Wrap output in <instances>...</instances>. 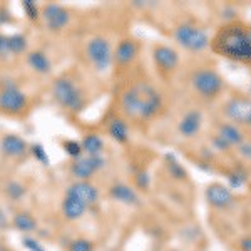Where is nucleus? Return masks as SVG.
I'll return each mask as SVG.
<instances>
[{"instance_id": "32", "label": "nucleus", "mask_w": 251, "mask_h": 251, "mask_svg": "<svg viewBox=\"0 0 251 251\" xmlns=\"http://www.w3.org/2000/svg\"><path fill=\"white\" fill-rule=\"evenodd\" d=\"M169 171H171L173 174H176V177H183L184 176V171L179 168V166H177L176 161H173V163L169 164Z\"/></svg>"}, {"instance_id": "26", "label": "nucleus", "mask_w": 251, "mask_h": 251, "mask_svg": "<svg viewBox=\"0 0 251 251\" xmlns=\"http://www.w3.org/2000/svg\"><path fill=\"white\" fill-rule=\"evenodd\" d=\"M69 251H92V243L89 240H75L69 246Z\"/></svg>"}, {"instance_id": "22", "label": "nucleus", "mask_w": 251, "mask_h": 251, "mask_svg": "<svg viewBox=\"0 0 251 251\" xmlns=\"http://www.w3.org/2000/svg\"><path fill=\"white\" fill-rule=\"evenodd\" d=\"M109 134L112 139H116L117 143H126L127 141V126L123 119H112L109 124Z\"/></svg>"}, {"instance_id": "36", "label": "nucleus", "mask_w": 251, "mask_h": 251, "mask_svg": "<svg viewBox=\"0 0 251 251\" xmlns=\"http://www.w3.org/2000/svg\"><path fill=\"white\" fill-rule=\"evenodd\" d=\"M248 30H250V35H251V29H248Z\"/></svg>"}, {"instance_id": "21", "label": "nucleus", "mask_w": 251, "mask_h": 251, "mask_svg": "<svg viewBox=\"0 0 251 251\" xmlns=\"http://www.w3.org/2000/svg\"><path fill=\"white\" fill-rule=\"evenodd\" d=\"M80 146H82V151H86L89 156H99V152L104 148V143L97 134H87Z\"/></svg>"}, {"instance_id": "6", "label": "nucleus", "mask_w": 251, "mask_h": 251, "mask_svg": "<svg viewBox=\"0 0 251 251\" xmlns=\"http://www.w3.org/2000/svg\"><path fill=\"white\" fill-rule=\"evenodd\" d=\"M87 57L97 69H99V71L107 69L109 64H111V59H112L111 46H109L107 40L102 37H94V39L89 40Z\"/></svg>"}, {"instance_id": "2", "label": "nucleus", "mask_w": 251, "mask_h": 251, "mask_svg": "<svg viewBox=\"0 0 251 251\" xmlns=\"http://www.w3.org/2000/svg\"><path fill=\"white\" fill-rule=\"evenodd\" d=\"M161 96L151 84L136 82L123 96V107L126 114L134 119H151L161 109Z\"/></svg>"}, {"instance_id": "9", "label": "nucleus", "mask_w": 251, "mask_h": 251, "mask_svg": "<svg viewBox=\"0 0 251 251\" xmlns=\"http://www.w3.org/2000/svg\"><path fill=\"white\" fill-rule=\"evenodd\" d=\"M27 99L15 86H7L0 92V109L5 112H19L25 107Z\"/></svg>"}, {"instance_id": "27", "label": "nucleus", "mask_w": 251, "mask_h": 251, "mask_svg": "<svg viewBox=\"0 0 251 251\" xmlns=\"http://www.w3.org/2000/svg\"><path fill=\"white\" fill-rule=\"evenodd\" d=\"M7 193H9L10 198L17 200V198H20L24 193H25V188H24L22 184H19V183H10L9 186H7Z\"/></svg>"}, {"instance_id": "15", "label": "nucleus", "mask_w": 251, "mask_h": 251, "mask_svg": "<svg viewBox=\"0 0 251 251\" xmlns=\"http://www.w3.org/2000/svg\"><path fill=\"white\" fill-rule=\"evenodd\" d=\"M86 209H87V206L84 204L82 201H79L77 198H74V196L66 194V200H64V203H62V213L67 220H71V221L79 220V218L86 213Z\"/></svg>"}, {"instance_id": "8", "label": "nucleus", "mask_w": 251, "mask_h": 251, "mask_svg": "<svg viewBox=\"0 0 251 251\" xmlns=\"http://www.w3.org/2000/svg\"><path fill=\"white\" fill-rule=\"evenodd\" d=\"M104 166V159L100 156H80L72 163L71 173L75 177H79L80 181H86L87 177H91L97 169Z\"/></svg>"}, {"instance_id": "11", "label": "nucleus", "mask_w": 251, "mask_h": 251, "mask_svg": "<svg viewBox=\"0 0 251 251\" xmlns=\"http://www.w3.org/2000/svg\"><path fill=\"white\" fill-rule=\"evenodd\" d=\"M154 62L163 72H171L179 64V55L174 49L168 46H156L154 47Z\"/></svg>"}, {"instance_id": "18", "label": "nucleus", "mask_w": 251, "mask_h": 251, "mask_svg": "<svg viewBox=\"0 0 251 251\" xmlns=\"http://www.w3.org/2000/svg\"><path fill=\"white\" fill-rule=\"evenodd\" d=\"M137 54V44L131 39H124L116 49V60L119 64H129Z\"/></svg>"}, {"instance_id": "7", "label": "nucleus", "mask_w": 251, "mask_h": 251, "mask_svg": "<svg viewBox=\"0 0 251 251\" xmlns=\"http://www.w3.org/2000/svg\"><path fill=\"white\" fill-rule=\"evenodd\" d=\"M225 114L238 124L251 126V99L234 97L225 106Z\"/></svg>"}, {"instance_id": "10", "label": "nucleus", "mask_w": 251, "mask_h": 251, "mask_svg": "<svg viewBox=\"0 0 251 251\" xmlns=\"http://www.w3.org/2000/svg\"><path fill=\"white\" fill-rule=\"evenodd\" d=\"M44 20L50 30H60L67 25L69 22V12L57 3H47L42 9Z\"/></svg>"}, {"instance_id": "14", "label": "nucleus", "mask_w": 251, "mask_h": 251, "mask_svg": "<svg viewBox=\"0 0 251 251\" xmlns=\"http://www.w3.org/2000/svg\"><path fill=\"white\" fill-rule=\"evenodd\" d=\"M201 129V112L200 111H189L183 116L179 123V132L184 137H193L200 132Z\"/></svg>"}, {"instance_id": "28", "label": "nucleus", "mask_w": 251, "mask_h": 251, "mask_svg": "<svg viewBox=\"0 0 251 251\" xmlns=\"http://www.w3.org/2000/svg\"><path fill=\"white\" fill-rule=\"evenodd\" d=\"M0 55H2V57H7V55H10L9 42H7V35H0Z\"/></svg>"}, {"instance_id": "24", "label": "nucleus", "mask_w": 251, "mask_h": 251, "mask_svg": "<svg viewBox=\"0 0 251 251\" xmlns=\"http://www.w3.org/2000/svg\"><path fill=\"white\" fill-rule=\"evenodd\" d=\"M7 42H9V50L10 54H20V52L25 50L27 47V40L24 35H10V37H7Z\"/></svg>"}, {"instance_id": "3", "label": "nucleus", "mask_w": 251, "mask_h": 251, "mask_svg": "<svg viewBox=\"0 0 251 251\" xmlns=\"http://www.w3.org/2000/svg\"><path fill=\"white\" fill-rule=\"evenodd\" d=\"M52 92H54V97L57 99V102L60 106L71 109V111H79V109H82L84 106L82 94H80V91L75 87V84L72 82L71 79H67V77L57 79L54 82Z\"/></svg>"}, {"instance_id": "30", "label": "nucleus", "mask_w": 251, "mask_h": 251, "mask_svg": "<svg viewBox=\"0 0 251 251\" xmlns=\"http://www.w3.org/2000/svg\"><path fill=\"white\" fill-rule=\"evenodd\" d=\"M24 245L27 246V248H29L30 251H46L42 248V246L39 245V243H35L34 240H32V238H24Z\"/></svg>"}, {"instance_id": "35", "label": "nucleus", "mask_w": 251, "mask_h": 251, "mask_svg": "<svg viewBox=\"0 0 251 251\" xmlns=\"http://www.w3.org/2000/svg\"><path fill=\"white\" fill-rule=\"evenodd\" d=\"M0 251H7V250H3V248H2V246H0Z\"/></svg>"}, {"instance_id": "1", "label": "nucleus", "mask_w": 251, "mask_h": 251, "mask_svg": "<svg viewBox=\"0 0 251 251\" xmlns=\"http://www.w3.org/2000/svg\"><path fill=\"white\" fill-rule=\"evenodd\" d=\"M213 49L223 57L251 64V35L241 24L234 22L221 27L213 39Z\"/></svg>"}, {"instance_id": "29", "label": "nucleus", "mask_w": 251, "mask_h": 251, "mask_svg": "<svg viewBox=\"0 0 251 251\" xmlns=\"http://www.w3.org/2000/svg\"><path fill=\"white\" fill-rule=\"evenodd\" d=\"M34 156L37 157V159L42 161L44 164H47V154H46V151H44V148L40 144L34 146Z\"/></svg>"}, {"instance_id": "34", "label": "nucleus", "mask_w": 251, "mask_h": 251, "mask_svg": "<svg viewBox=\"0 0 251 251\" xmlns=\"http://www.w3.org/2000/svg\"><path fill=\"white\" fill-rule=\"evenodd\" d=\"M240 151H241L246 157H250V159H251V146H241Z\"/></svg>"}, {"instance_id": "5", "label": "nucleus", "mask_w": 251, "mask_h": 251, "mask_svg": "<svg viewBox=\"0 0 251 251\" xmlns=\"http://www.w3.org/2000/svg\"><path fill=\"white\" fill-rule=\"evenodd\" d=\"M191 84L194 91L203 97H214L220 94L223 89V79L218 72L211 71V69H200V71L194 72Z\"/></svg>"}, {"instance_id": "12", "label": "nucleus", "mask_w": 251, "mask_h": 251, "mask_svg": "<svg viewBox=\"0 0 251 251\" xmlns=\"http://www.w3.org/2000/svg\"><path fill=\"white\" fill-rule=\"evenodd\" d=\"M69 196L77 198L79 201H82L84 204L89 206L97 201V189L87 181H77V183L71 184L67 189Z\"/></svg>"}, {"instance_id": "23", "label": "nucleus", "mask_w": 251, "mask_h": 251, "mask_svg": "<svg viewBox=\"0 0 251 251\" xmlns=\"http://www.w3.org/2000/svg\"><path fill=\"white\" fill-rule=\"evenodd\" d=\"M14 226L19 229V231H34L37 223H35L34 218L27 213H19L17 216L14 218Z\"/></svg>"}, {"instance_id": "31", "label": "nucleus", "mask_w": 251, "mask_h": 251, "mask_svg": "<svg viewBox=\"0 0 251 251\" xmlns=\"http://www.w3.org/2000/svg\"><path fill=\"white\" fill-rule=\"evenodd\" d=\"M24 9L27 10V14H29V17H30V19H35V17H37V9H35L34 3H32L30 0L24 2Z\"/></svg>"}, {"instance_id": "17", "label": "nucleus", "mask_w": 251, "mask_h": 251, "mask_svg": "<svg viewBox=\"0 0 251 251\" xmlns=\"http://www.w3.org/2000/svg\"><path fill=\"white\" fill-rule=\"evenodd\" d=\"M218 141H221L223 146H236L241 144L243 136L240 132V129L233 124H223L220 127V132H218Z\"/></svg>"}, {"instance_id": "16", "label": "nucleus", "mask_w": 251, "mask_h": 251, "mask_svg": "<svg viewBox=\"0 0 251 251\" xmlns=\"http://www.w3.org/2000/svg\"><path fill=\"white\" fill-rule=\"evenodd\" d=\"M27 149V144L22 137L15 136V134H9L2 139V151L5 152L7 156H20L24 154Z\"/></svg>"}, {"instance_id": "13", "label": "nucleus", "mask_w": 251, "mask_h": 251, "mask_svg": "<svg viewBox=\"0 0 251 251\" xmlns=\"http://www.w3.org/2000/svg\"><path fill=\"white\" fill-rule=\"evenodd\" d=\"M206 198H208L209 204L214 208H226V206L231 204L233 194L228 188L221 184H211L206 189Z\"/></svg>"}, {"instance_id": "19", "label": "nucleus", "mask_w": 251, "mask_h": 251, "mask_svg": "<svg viewBox=\"0 0 251 251\" xmlns=\"http://www.w3.org/2000/svg\"><path fill=\"white\" fill-rule=\"evenodd\" d=\"M111 196L114 200L121 201V203H126V204H136L137 201V194L134 193V189H131L129 186L126 184H114L111 188Z\"/></svg>"}, {"instance_id": "20", "label": "nucleus", "mask_w": 251, "mask_h": 251, "mask_svg": "<svg viewBox=\"0 0 251 251\" xmlns=\"http://www.w3.org/2000/svg\"><path fill=\"white\" fill-rule=\"evenodd\" d=\"M27 62H29V66L34 69V71L40 72V74H46V72L50 71V60H49L47 55L42 54V52H30V54L27 55Z\"/></svg>"}, {"instance_id": "33", "label": "nucleus", "mask_w": 251, "mask_h": 251, "mask_svg": "<svg viewBox=\"0 0 251 251\" xmlns=\"http://www.w3.org/2000/svg\"><path fill=\"white\" fill-rule=\"evenodd\" d=\"M241 251H251V238H243L240 243Z\"/></svg>"}, {"instance_id": "25", "label": "nucleus", "mask_w": 251, "mask_h": 251, "mask_svg": "<svg viewBox=\"0 0 251 251\" xmlns=\"http://www.w3.org/2000/svg\"><path fill=\"white\" fill-rule=\"evenodd\" d=\"M64 148H66V151L71 156H74L75 159L80 157V154H82V146H80L79 143H75V141H66V143H64Z\"/></svg>"}, {"instance_id": "4", "label": "nucleus", "mask_w": 251, "mask_h": 251, "mask_svg": "<svg viewBox=\"0 0 251 251\" xmlns=\"http://www.w3.org/2000/svg\"><path fill=\"white\" fill-rule=\"evenodd\" d=\"M174 37H176L177 44L181 47L188 49V50L193 52H200L209 46V37L208 34L200 29L196 25H189V24H184V25H179L174 32Z\"/></svg>"}]
</instances>
